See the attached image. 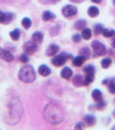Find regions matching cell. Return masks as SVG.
<instances>
[{"label":"cell","instance_id":"obj_26","mask_svg":"<svg viewBox=\"0 0 115 130\" xmlns=\"http://www.w3.org/2000/svg\"><path fill=\"white\" fill-rule=\"evenodd\" d=\"M22 24H23V26H24V28L27 30V29H30V27H31L32 22H31L30 18H24V19H23V21H22Z\"/></svg>","mask_w":115,"mask_h":130},{"label":"cell","instance_id":"obj_3","mask_svg":"<svg viewBox=\"0 0 115 130\" xmlns=\"http://www.w3.org/2000/svg\"><path fill=\"white\" fill-rule=\"evenodd\" d=\"M84 72L86 74L84 85L87 86V85L90 84L91 83H93V80H94L95 68L93 66V65L89 64V65H87V66H86L84 68Z\"/></svg>","mask_w":115,"mask_h":130},{"label":"cell","instance_id":"obj_5","mask_svg":"<svg viewBox=\"0 0 115 130\" xmlns=\"http://www.w3.org/2000/svg\"><path fill=\"white\" fill-rule=\"evenodd\" d=\"M92 48H93L94 54L96 56H104L106 53V46L100 41H93L92 43Z\"/></svg>","mask_w":115,"mask_h":130},{"label":"cell","instance_id":"obj_33","mask_svg":"<svg viewBox=\"0 0 115 130\" xmlns=\"http://www.w3.org/2000/svg\"><path fill=\"white\" fill-rule=\"evenodd\" d=\"M83 127H84V125H83V123L82 122H79V123H77V124L75 125L74 129H82Z\"/></svg>","mask_w":115,"mask_h":130},{"label":"cell","instance_id":"obj_9","mask_svg":"<svg viewBox=\"0 0 115 130\" xmlns=\"http://www.w3.org/2000/svg\"><path fill=\"white\" fill-rule=\"evenodd\" d=\"M102 83L103 84H106L108 86V90L111 94H115V78L106 79Z\"/></svg>","mask_w":115,"mask_h":130},{"label":"cell","instance_id":"obj_27","mask_svg":"<svg viewBox=\"0 0 115 130\" xmlns=\"http://www.w3.org/2000/svg\"><path fill=\"white\" fill-rule=\"evenodd\" d=\"M13 14L10 13V12H5V21H4V24H8L13 19Z\"/></svg>","mask_w":115,"mask_h":130},{"label":"cell","instance_id":"obj_2","mask_svg":"<svg viewBox=\"0 0 115 130\" xmlns=\"http://www.w3.org/2000/svg\"><path fill=\"white\" fill-rule=\"evenodd\" d=\"M18 78L24 83H31L35 80V72L32 66L24 65L19 71Z\"/></svg>","mask_w":115,"mask_h":130},{"label":"cell","instance_id":"obj_14","mask_svg":"<svg viewBox=\"0 0 115 130\" xmlns=\"http://www.w3.org/2000/svg\"><path fill=\"white\" fill-rule=\"evenodd\" d=\"M32 41L35 43H41L43 41V35L40 31H35L32 35Z\"/></svg>","mask_w":115,"mask_h":130},{"label":"cell","instance_id":"obj_36","mask_svg":"<svg viewBox=\"0 0 115 130\" xmlns=\"http://www.w3.org/2000/svg\"><path fill=\"white\" fill-rule=\"evenodd\" d=\"M112 48H113V49H115V38L113 39V40H112Z\"/></svg>","mask_w":115,"mask_h":130},{"label":"cell","instance_id":"obj_4","mask_svg":"<svg viewBox=\"0 0 115 130\" xmlns=\"http://www.w3.org/2000/svg\"><path fill=\"white\" fill-rule=\"evenodd\" d=\"M70 56H71V55H68V54L64 53L63 52V53L55 56V57L52 59V63L56 67L62 66V65H64L66 63L68 59H69Z\"/></svg>","mask_w":115,"mask_h":130},{"label":"cell","instance_id":"obj_39","mask_svg":"<svg viewBox=\"0 0 115 130\" xmlns=\"http://www.w3.org/2000/svg\"><path fill=\"white\" fill-rule=\"evenodd\" d=\"M112 4H113V5H115V0H112Z\"/></svg>","mask_w":115,"mask_h":130},{"label":"cell","instance_id":"obj_30","mask_svg":"<svg viewBox=\"0 0 115 130\" xmlns=\"http://www.w3.org/2000/svg\"><path fill=\"white\" fill-rule=\"evenodd\" d=\"M20 61L23 62V63H27V62H29V57L28 56H27V54H23L22 56H20Z\"/></svg>","mask_w":115,"mask_h":130},{"label":"cell","instance_id":"obj_10","mask_svg":"<svg viewBox=\"0 0 115 130\" xmlns=\"http://www.w3.org/2000/svg\"><path fill=\"white\" fill-rule=\"evenodd\" d=\"M85 78L82 76V75H75L73 78V84L75 87H81V86L84 85Z\"/></svg>","mask_w":115,"mask_h":130},{"label":"cell","instance_id":"obj_19","mask_svg":"<svg viewBox=\"0 0 115 130\" xmlns=\"http://www.w3.org/2000/svg\"><path fill=\"white\" fill-rule=\"evenodd\" d=\"M92 97L96 102H100L102 100V93L100 89H94L92 93Z\"/></svg>","mask_w":115,"mask_h":130},{"label":"cell","instance_id":"obj_6","mask_svg":"<svg viewBox=\"0 0 115 130\" xmlns=\"http://www.w3.org/2000/svg\"><path fill=\"white\" fill-rule=\"evenodd\" d=\"M77 12H78V10L73 5H68L64 6L63 9H62V15L65 18H70V17L76 15Z\"/></svg>","mask_w":115,"mask_h":130},{"label":"cell","instance_id":"obj_24","mask_svg":"<svg viewBox=\"0 0 115 130\" xmlns=\"http://www.w3.org/2000/svg\"><path fill=\"white\" fill-rule=\"evenodd\" d=\"M112 64V59L109 57H106L101 61V67L103 69H108Z\"/></svg>","mask_w":115,"mask_h":130},{"label":"cell","instance_id":"obj_25","mask_svg":"<svg viewBox=\"0 0 115 130\" xmlns=\"http://www.w3.org/2000/svg\"><path fill=\"white\" fill-rule=\"evenodd\" d=\"M102 34L105 37H115V30H108V29H103Z\"/></svg>","mask_w":115,"mask_h":130},{"label":"cell","instance_id":"obj_11","mask_svg":"<svg viewBox=\"0 0 115 130\" xmlns=\"http://www.w3.org/2000/svg\"><path fill=\"white\" fill-rule=\"evenodd\" d=\"M58 50H59V46L55 44V43H52V44H50L49 47L47 48V50H46V54L49 56H55L58 52Z\"/></svg>","mask_w":115,"mask_h":130},{"label":"cell","instance_id":"obj_12","mask_svg":"<svg viewBox=\"0 0 115 130\" xmlns=\"http://www.w3.org/2000/svg\"><path fill=\"white\" fill-rule=\"evenodd\" d=\"M73 75V70H71L69 67H65L62 69V72H61V76L64 79H69Z\"/></svg>","mask_w":115,"mask_h":130},{"label":"cell","instance_id":"obj_13","mask_svg":"<svg viewBox=\"0 0 115 130\" xmlns=\"http://www.w3.org/2000/svg\"><path fill=\"white\" fill-rule=\"evenodd\" d=\"M38 72L43 76H48L51 73V70L48 66H46V65H41L38 69Z\"/></svg>","mask_w":115,"mask_h":130},{"label":"cell","instance_id":"obj_16","mask_svg":"<svg viewBox=\"0 0 115 130\" xmlns=\"http://www.w3.org/2000/svg\"><path fill=\"white\" fill-rule=\"evenodd\" d=\"M87 13L91 18H96L100 14V10L96 6H91L88 10H87Z\"/></svg>","mask_w":115,"mask_h":130},{"label":"cell","instance_id":"obj_37","mask_svg":"<svg viewBox=\"0 0 115 130\" xmlns=\"http://www.w3.org/2000/svg\"><path fill=\"white\" fill-rule=\"evenodd\" d=\"M61 0H51V3H58Z\"/></svg>","mask_w":115,"mask_h":130},{"label":"cell","instance_id":"obj_22","mask_svg":"<svg viewBox=\"0 0 115 130\" xmlns=\"http://www.w3.org/2000/svg\"><path fill=\"white\" fill-rule=\"evenodd\" d=\"M79 54H80L81 56H82L83 57H85L86 59H87V58L90 57L91 52H90V50H89L87 47H84V48H82V49L80 50Z\"/></svg>","mask_w":115,"mask_h":130},{"label":"cell","instance_id":"obj_7","mask_svg":"<svg viewBox=\"0 0 115 130\" xmlns=\"http://www.w3.org/2000/svg\"><path fill=\"white\" fill-rule=\"evenodd\" d=\"M24 50L26 54L32 55L37 50V45L35 42H27L24 45Z\"/></svg>","mask_w":115,"mask_h":130},{"label":"cell","instance_id":"obj_23","mask_svg":"<svg viewBox=\"0 0 115 130\" xmlns=\"http://www.w3.org/2000/svg\"><path fill=\"white\" fill-rule=\"evenodd\" d=\"M86 25H87V22H86V20L80 19L75 23L74 27H75L76 30H83V29H85Z\"/></svg>","mask_w":115,"mask_h":130},{"label":"cell","instance_id":"obj_34","mask_svg":"<svg viewBox=\"0 0 115 130\" xmlns=\"http://www.w3.org/2000/svg\"><path fill=\"white\" fill-rule=\"evenodd\" d=\"M71 2H73V3H76V4H80V3H82V2H84L85 0H70Z\"/></svg>","mask_w":115,"mask_h":130},{"label":"cell","instance_id":"obj_20","mask_svg":"<svg viewBox=\"0 0 115 130\" xmlns=\"http://www.w3.org/2000/svg\"><path fill=\"white\" fill-rule=\"evenodd\" d=\"M20 34H21V32H20L19 29H15L14 30L10 32V36L13 41H17L18 39L20 38Z\"/></svg>","mask_w":115,"mask_h":130},{"label":"cell","instance_id":"obj_31","mask_svg":"<svg viewBox=\"0 0 115 130\" xmlns=\"http://www.w3.org/2000/svg\"><path fill=\"white\" fill-rule=\"evenodd\" d=\"M72 40L75 42V43H79V42H81V36L79 34H75L73 36Z\"/></svg>","mask_w":115,"mask_h":130},{"label":"cell","instance_id":"obj_8","mask_svg":"<svg viewBox=\"0 0 115 130\" xmlns=\"http://www.w3.org/2000/svg\"><path fill=\"white\" fill-rule=\"evenodd\" d=\"M0 58L4 59L6 62H12L14 60V56L8 50H5L0 48Z\"/></svg>","mask_w":115,"mask_h":130},{"label":"cell","instance_id":"obj_1","mask_svg":"<svg viewBox=\"0 0 115 130\" xmlns=\"http://www.w3.org/2000/svg\"><path fill=\"white\" fill-rule=\"evenodd\" d=\"M43 116L48 122L58 124L64 119V113L59 106L55 104H48L43 110Z\"/></svg>","mask_w":115,"mask_h":130},{"label":"cell","instance_id":"obj_28","mask_svg":"<svg viewBox=\"0 0 115 130\" xmlns=\"http://www.w3.org/2000/svg\"><path fill=\"white\" fill-rule=\"evenodd\" d=\"M103 25L100 24H96L94 26V34L95 35H100L102 33V31H103Z\"/></svg>","mask_w":115,"mask_h":130},{"label":"cell","instance_id":"obj_15","mask_svg":"<svg viewBox=\"0 0 115 130\" xmlns=\"http://www.w3.org/2000/svg\"><path fill=\"white\" fill-rule=\"evenodd\" d=\"M85 61H86V58L80 55L74 58V60H73V65L75 67H80L84 63Z\"/></svg>","mask_w":115,"mask_h":130},{"label":"cell","instance_id":"obj_38","mask_svg":"<svg viewBox=\"0 0 115 130\" xmlns=\"http://www.w3.org/2000/svg\"><path fill=\"white\" fill-rule=\"evenodd\" d=\"M112 115H113V117L115 118V110L113 111V113H112Z\"/></svg>","mask_w":115,"mask_h":130},{"label":"cell","instance_id":"obj_29","mask_svg":"<svg viewBox=\"0 0 115 130\" xmlns=\"http://www.w3.org/2000/svg\"><path fill=\"white\" fill-rule=\"evenodd\" d=\"M106 105V102L101 100V101H100V102H98V103L96 104V108L99 110H101V109H103V108H105Z\"/></svg>","mask_w":115,"mask_h":130},{"label":"cell","instance_id":"obj_21","mask_svg":"<svg viewBox=\"0 0 115 130\" xmlns=\"http://www.w3.org/2000/svg\"><path fill=\"white\" fill-rule=\"evenodd\" d=\"M81 37L82 38H84L85 40H89L92 37V31L90 29L85 28L82 30V33H81Z\"/></svg>","mask_w":115,"mask_h":130},{"label":"cell","instance_id":"obj_35","mask_svg":"<svg viewBox=\"0 0 115 130\" xmlns=\"http://www.w3.org/2000/svg\"><path fill=\"white\" fill-rule=\"evenodd\" d=\"M93 3H95V4H100V3H101V1L102 0H91Z\"/></svg>","mask_w":115,"mask_h":130},{"label":"cell","instance_id":"obj_17","mask_svg":"<svg viewBox=\"0 0 115 130\" xmlns=\"http://www.w3.org/2000/svg\"><path fill=\"white\" fill-rule=\"evenodd\" d=\"M85 121H86V123H87V125L92 127V126H93L95 124L96 119H95V117L93 116V115H87L85 116Z\"/></svg>","mask_w":115,"mask_h":130},{"label":"cell","instance_id":"obj_32","mask_svg":"<svg viewBox=\"0 0 115 130\" xmlns=\"http://www.w3.org/2000/svg\"><path fill=\"white\" fill-rule=\"evenodd\" d=\"M5 17V12H3L2 10H0V23L1 24H4Z\"/></svg>","mask_w":115,"mask_h":130},{"label":"cell","instance_id":"obj_18","mask_svg":"<svg viewBox=\"0 0 115 130\" xmlns=\"http://www.w3.org/2000/svg\"><path fill=\"white\" fill-rule=\"evenodd\" d=\"M55 18V15L54 13H52L49 10H45L43 13V21H49L53 18Z\"/></svg>","mask_w":115,"mask_h":130}]
</instances>
